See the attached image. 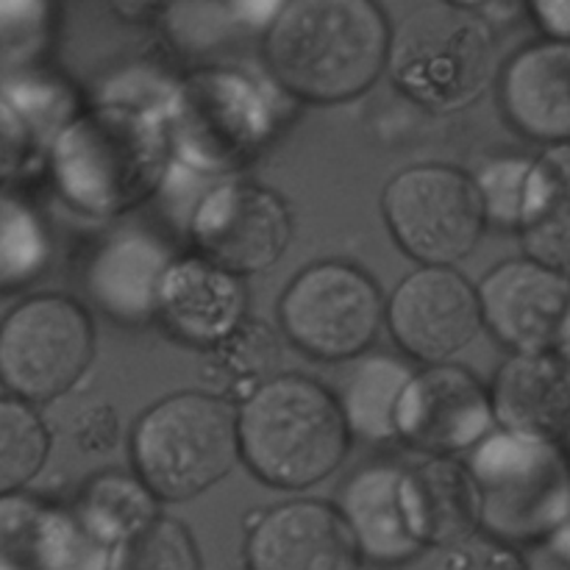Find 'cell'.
I'll use <instances>...</instances> for the list:
<instances>
[{"instance_id":"6da1fadb","label":"cell","mask_w":570,"mask_h":570,"mask_svg":"<svg viewBox=\"0 0 570 570\" xmlns=\"http://www.w3.org/2000/svg\"><path fill=\"white\" fill-rule=\"evenodd\" d=\"M393 26L376 0H287L265 28V65L304 104L365 95L387 72Z\"/></svg>"},{"instance_id":"7a4b0ae2","label":"cell","mask_w":570,"mask_h":570,"mask_svg":"<svg viewBox=\"0 0 570 570\" xmlns=\"http://www.w3.org/2000/svg\"><path fill=\"white\" fill-rule=\"evenodd\" d=\"M170 154V126L159 111L104 104L56 134L48 165L56 193L70 209L109 217L156 193Z\"/></svg>"},{"instance_id":"3957f363","label":"cell","mask_w":570,"mask_h":570,"mask_svg":"<svg viewBox=\"0 0 570 570\" xmlns=\"http://www.w3.org/2000/svg\"><path fill=\"white\" fill-rule=\"evenodd\" d=\"M237 415L245 468L267 488L289 493L326 482L354 440L337 395L301 373L265 379Z\"/></svg>"},{"instance_id":"277c9868","label":"cell","mask_w":570,"mask_h":570,"mask_svg":"<svg viewBox=\"0 0 570 570\" xmlns=\"http://www.w3.org/2000/svg\"><path fill=\"white\" fill-rule=\"evenodd\" d=\"M482 499V532L529 549L570 515V451L560 440L495 426L468 451Z\"/></svg>"},{"instance_id":"5b68a950","label":"cell","mask_w":570,"mask_h":570,"mask_svg":"<svg viewBox=\"0 0 570 570\" xmlns=\"http://www.w3.org/2000/svg\"><path fill=\"white\" fill-rule=\"evenodd\" d=\"M128 451L134 473L156 499L167 504L193 501L243 460L239 415L220 395H167L134 423Z\"/></svg>"},{"instance_id":"8992f818","label":"cell","mask_w":570,"mask_h":570,"mask_svg":"<svg viewBox=\"0 0 570 570\" xmlns=\"http://www.w3.org/2000/svg\"><path fill=\"white\" fill-rule=\"evenodd\" d=\"M495 39L473 9L438 3L412 11L393 31L387 72L399 92L432 111L476 104L493 78Z\"/></svg>"},{"instance_id":"52a82bcc","label":"cell","mask_w":570,"mask_h":570,"mask_svg":"<svg viewBox=\"0 0 570 570\" xmlns=\"http://www.w3.org/2000/svg\"><path fill=\"white\" fill-rule=\"evenodd\" d=\"M92 360V315L70 295H31L0 321V387L28 404L70 393Z\"/></svg>"},{"instance_id":"ba28073f","label":"cell","mask_w":570,"mask_h":570,"mask_svg":"<svg viewBox=\"0 0 570 570\" xmlns=\"http://www.w3.org/2000/svg\"><path fill=\"white\" fill-rule=\"evenodd\" d=\"M173 154L204 173L248 165L273 128L271 106L256 81L226 67L184 78L170 106Z\"/></svg>"},{"instance_id":"9c48e42d","label":"cell","mask_w":570,"mask_h":570,"mask_svg":"<svg viewBox=\"0 0 570 570\" xmlns=\"http://www.w3.org/2000/svg\"><path fill=\"white\" fill-rule=\"evenodd\" d=\"M282 328L289 343L321 362H348L365 354L387 321L379 284L362 267L323 259L304 267L284 289Z\"/></svg>"},{"instance_id":"30bf717a","label":"cell","mask_w":570,"mask_h":570,"mask_svg":"<svg viewBox=\"0 0 570 570\" xmlns=\"http://www.w3.org/2000/svg\"><path fill=\"white\" fill-rule=\"evenodd\" d=\"M382 215L395 243L421 265L465 259L488 228L476 178L449 165H415L390 178Z\"/></svg>"},{"instance_id":"8fae6325","label":"cell","mask_w":570,"mask_h":570,"mask_svg":"<svg viewBox=\"0 0 570 570\" xmlns=\"http://www.w3.org/2000/svg\"><path fill=\"white\" fill-rule=\"evenodd\" d=\"M189 237L200 256L237 276H250L271 271L289 248L293 212L273 189L232 178L195 204Z\"/></svg>"},{"instance_id":"7c38bea8","label":"cell","mask_w":570,"mask_h":570,"mask_svg":"<svg viewBox=\"0 0 570 570\" xmlns=\"http://www.w3.org/2000/svg\"><path fill=\"white\" fill-rule=\"evenodd\" d=\"M387 326L412 360L423 365L449 362L484 326L479 289L451 265H421L395 287Z\"/></svg>"},{"instance_id":"4fadbf2b","label":"cell","mask_w":570,"mask_h":570,"mask_svg":"<svg viewBox=\"0 0 570 570\" xmlns=\"http://www.w3.org/2000/svg\"><path fill=\"white\" fill-rule=\"evenodd\" d=\"M495 423L490 390L449 362L415 373L401 399L399 440L426 456H456L482 443Z\"/></svg>"},{"instance_id":"5bb4252c","label":"cell","mask_w":570,"mask_h":570,"mask_svg":"<svg viewBox=\"0 0 570 570\" xmlns=\"http://www.w3.org/2000/svg\"><path fill=\"white\" fill-rule=\"evenodd\" d=\"M245 570H362L348 523L337 504L295 499L245 521Z\"/></svg>"},{"instance_id":"9a60e30c","label":"cell","mask_w":570,"mask_h":570,"mask_svg":"<svg viewBox=\"0 0 570 570\" xmlns=\"http://www.w3.org/2000/svg\"><path fill=\"white\" fill-rule=\"evenodd\" d=\"M484 326L510 351H551L570 312L568 271L534 256L495 265L479 284Z\"/></svg>"},{"instance_id":"2e32d148","label":"cell","mask_w":570,"mask_h":570,"mask_svg":"<svg viewBox=\"0 0 570 570\" xmlns=\"http://www.w3.org/2000/svg\"><path fill=\"white\" fill-rule=\"evenodd\" d=\"M170 245L142 226H117L83 262L87 298L122 326L156 321L161 284L173 267Z\"/></svg>"},{"instance_id":"e0dca14e","label":"cell","mask_w":570,"mask_h":570,"mask_svg":"<svg viewBox=\"0 0 570 570\" xmlns=\"http://www.w3.org/2000/svg\"><path fill=\"white\" fill-rule=\"evenodd\" d=\"M245 309L248 289L243 276L198 254L173 262L161 284L156 321L178 343L212 351L243 326Z\"/></svg>"},{"instance_id":"ac0fdd59","label":"cell","mask_w":570,"mask_h":570,"mask_svg":"<svg viewBox=\"0 0 570 570\" xmlns=\"http://www.w3.org/2000/svg\"><path fill=\"white\" fill-rule=\"evenodd\" d=\"M499 98L510 126L543 145L570 142V42L523 45L501 70Z\"/></svg>"},{"instance_id":"d6986e66","label":"cell","mask_w":570,"mask_h":570,"mask_svg":"<svg viewBox=\"0 0 570 570\" xmlns=\"http://www.w3.org/2000/svg\"><path fill=\"white\" fill-rule=\"evenodd\" d=\"M495 423L534 438L570 434V365L551 351H515L490 384Z\"/></svg>"},{"instance_id":"ffe728a7","label":"cell","mask_w":570,"mask_h":570,"mask_svg":"<svg viewBox=\"0 0 570 570\" xmlns=\"http://www.w3.org/2000/svg\"><path fill=\"white\" fill-rule=\"evenodd\" d=\"M401 504L423 549H445L482 532V499L465 462L429 456L404 468Z\"/></svg>"},{"instance_id":"44dd1931","label":"cell","mask_w":570,"mask_h":570,"mask_svg":"<svg viewBox=\"0 0 570 570\" xmlns=\"http://www.w3.org/2000/svg\"><path fill=\"white\" fill-rule=\"evenodd\" d=\"M404 468L367 465L356 471L340 490L337 510L354 534L365 566L401 568L423 554L401 504Z\"/></svg>"},{"instance_id":"7402d4cb","label":"cell","mask_w":570,"mask_h":570,"mask_svg":"<svg viewBox=\"0 0 570 570\" xmlns=\"http://www.w3.org/2000/svg\"><path fill=\"white\" fill-rule=\"evenodd\" d=\"M518 234L529 256L570 271V142L532 159Z\"/></svg>"},{"instance_id":"603a6c76","label":"cell","mask_w":570,"mask_h":570,"mask_svg":"<svg viewBox=\"0 0 570 570\" xmlns=\"http://www.w3.org/2000/svg\"><path fill=\"white\" fill-rule=\"evenodd\" d=\"M337 390V404L351 438L387 443L399 438V410L412 382V367L390 354H360L348 360Z\"/></svg>"},{"instance_id":"cb8c5ba5","label":"cell","mask_w":570,"mask_h":570,"mask_svg":"<svg viewBox=\"0 0 570 570\" xmlns=\"http://www.w3.org/2000/svg\"><path fill=\"white\" fill-rule=\"evenodd\" d=\"M72 512L87 527V532L111 549H120L159 518V499L145 488L139 476L100 473L81 490Z\"/></svg>"},{"instance_id":"d4e9b609","label":"cell","mask_w":570,"mask_h":570,"mask_svg":"<svg viewBox=\"0 0 570 570\" xmlns=\"http://www.w3.org/2000/svg\"><path fill=\"white\" fill-rule=\"evenodd\" d=\"M53 239L42 212L9 187H0V295L20 293L48 273Z\"/></svg>"},{"instance_id":"484cf974","label":"cell","mask_w":570,"mask_h":570,"mask_svg":"<svg viewBox=\"0 0 570 570\" xmlns=\"http://www.w3.org/2000/svg\"><path fill=\"white\" fill-rule=\"evenodd\" d=\"M65 510L20 493L0 495V570H48Z\"/></svg>"},{"instance_id":"4316f807","label":"cell","mask_w":570,"mask_h":570,"mask_svg":"<svg viewBox=\"0 0 570 570\" xmlns=\"http://www.w3.org/2000/svg\"><path fill=\"white\" fill-rule=\"evenodd\" d=\"M50 454V432L33 404L0 395V495L20 493L39 476Z\"/></svg>"},{"instance_id":"83f0119b","label":"cell","mask_w":570,"mask_h":570,"mask_svg":"<svg viewBox=\"0 0 570 570\" xmlns=\"http://www.w3.org/2000/svg\"><path fill=\"white\" fill-rule=\"evenodd\" d=\"M115 570H204L193 532L176 518L159 515L115 554Z\"/></svg>"},{"instance_id":"f1b7e54d","label":"cell","mask_w":570,"mask_h":570,"mask_svg":"<svg viewBox=\"0 0 570 570\" xmlns=\"http://www.w3.org/2000/svg\"><path fill=\"white\" fill-rule=\"evenodd\" d=\"M0 92L20 109L28 126L37 134L39 145L53 142L56 134L76 117L65 83L39 72H17L0 81Z\"/></svg>"},{"instance_id":"f546056e","label":"cell","mask_w":570,"mask_h":570,"mask_svg":"<svg viewBox=\"0 0 570 570\" xmlns=\"http://www.w3.org/2000/svg\"><path fill=\"white\" fill-rule=\"evenodd\" d=\"M212 360H215L217 371L234 384L250 382V387H259L265 379H271L267 373L276 371L278 365V351L276 334L267 326L254 321H245L243 326L234 334H228L217 348L209 351Z\"/></svg>"},{"instance_id":"4dcf8cb0","label":"cell","mask_w":570,"mask_h":570,"mask_svg":"<svg viewBox=\"0 0 570 570\" xmlns=\"http://www.w3.org/2000/svg\"><path fill=\"white\" fill-rule=\"evenodd\" d=\"M529 170H532V159L527 156H495L473 176L479 193H482L488 223H495L501 228H518Z\"/></svg>"},{"instance_id":"1f68e13d","label":"cell","mask_w":570,"mask_h":570,"mask_svg":"<svg viewBox=\"0 0 570 570\" xmlns=\"http://www.w3.org/2000/svg\"><path fill=\"white\" fill-rule=\"evenodd\" d=\"M432 570H527V557L523 549L476 532L460 543L440 549Z\"/></svg>"},{"instance_id":"d6a6232c","label":"cell","mask_w":570,"mask_h":570,"mask_svg":"<svg viewBox=\"0 0 570 570\" xmlns=\"http://www.w3.org/2000/svg\"><path fill=\"white\" fill-rule=\"evenodd\" d=\"M48 28V0H0V56L31 53Z\"/></svg>"},{"instance_id":"836d02e7","label":"cell","mask_w":570,"mask_h":570,"mask_svg":"<svg viewBox=\"0 0 570 570\" xmlns=\"http://www.w3.org/2000/svg\"><path fill=\"white\" fill-rule=\"evenodd\" d=\"M39 139L14 104L0 92V187L20 176L33 156L39 154Z\"/></svg>"},{"instance_id":"e575fe53","label":"cell","mask_w":570,"mask_h":570,"mask_svg":"<svg viewBox=\"0 0 570 570\" xmlns=\"http://www.w3.org/2000/svg\"><path fill=\"white\" fill-rule=\"evenodd\" d=\"M523 557H527V570H570V523L523 549Z\"/></svg>"},{"instance_id":"d590c367","label":"cell","mask_w":570,"mask_h":570,"mask_svg":"<svg viewBox=\"0 0 570 570\" xmlns=\"http://www.w3.org/2000/svg\"><path fill=\"white\" fill-rule=\"evenodd\" d=\"M523 6L546 39L570 42V0H523Z\"/></svg>"},{"instance_id":"8d00e7d4","label":"cell","mask_w":570,"mask_h":570,"mask_svg":"<svg viewBox=\"0 0 570 570\" xmlns=\"http://www.w3.org/2000/svg\"><path fill=\"white\" fill-rule=\"evenodd\" d=\"M287 3V0H232V6L237 9V14L248 22H265V28L271 26L273 17L278 14V9Z\"/></svg>"},{"instance_id":"74e56055","label":"cell","mask_w":570,"mask_h":570,"mask_svg":"<svg viewBox=\"0 0 570 570\" xmlns=\"http://www.w3.org/2000/svg\"><path fill=\"white\" fill-rule=\"evenodd\" d=\"M554 351H557V354H560L562 360H566L568 365H570V312H568V317H566V326H562V332H560V340H557Z\"/></svg>"},{"instance_id":"f35d334b","label":"cell","mask_w":570,"mask_h":570,"mask_svg":"<svg viewBox=\"0 0 570 570\" xmlns=\"http://www.w3.org/2000/svg\"><path fill=\"white\" fill-rule=\"evenodd\" d=\"M445 3H451V6H462V9H473V11H479V9H484V6L495 3V0H445Z\"/></svg>"},{"instance_id":"ab89813d","label":"cell","mask_w":570,"mask_h":570,"mask_svg":"<svg viewBox=\"0 0 570 570\" xmlns=\"http://www.w3.org/2000/svg\"><path fill=\"white\" fill-rule=\"evenodd\" d=\"M566 440H568V451H570V434H568V438H566Z\"/></svg>"},{"instance_id":"60d3db41","label":"cell","mask_w":570,"mask_h":570,"mask_svg":"<svg viewBox=\"0 0 570 570\" xmlns=\"http://www.w3.org/2000/svg\"><path fill=\"white\" fill-rule=\"evenodd\" d=\"M566 523H570V515H568V521H566Z\"/></svg>"}]
</instances>
